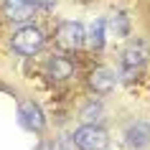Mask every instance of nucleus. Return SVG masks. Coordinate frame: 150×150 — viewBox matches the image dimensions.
<instances>
[{"mask_svg": "<svg viewBox=\"0 0 150 150\" xmlns=\"http://www.w3.org/2000/svg\"><path fill=\"white\" fill-rule=\"evenodd\" d=\"M148 59H150V46L145 41H132V43L122 51V59H120V76L125 81L137 79L140 71L145 69Z\"/></svg>", "mask_w": 150, "mask_h": 150, "instance_id": "1", "label": "nucleus"}, {"mask_svg": "<svg viewBox=\"0 0 150 150\" xmlns=\"http://www.w3.org/2000/svg\"><path fill=\"white\" fill-rule=\"evenodd\" d=\"M43 43H46V36H43V31L41 28H36V25H23L21 31L13 33V41H10V46H13V51L21 56H33L38 54L41 48H43Z\"/></svg>", "mask_w": 150, "mask_h": 150, "instance_id": "2", "label": "nucleus"}, {"mask_svg": "<svg viewBox=\"0 0 150 150\" xmlns=\"http://www.w3.org/2000/svg\"><path fill=\"white\" fill-rule=\"evenodd\" d=\"M71 142L79 150H104L110 145V135L107 130H102L99 125H81L76 132L71 135Z\"/></svg>", "mask_w": 150, "mask_h": 150, "instance_id": "3", "label": "nucleus"}, {"mask_svg": "<svg viewBox=\"0 0 150 150\" xmlns=\"http://www.w3.org/2000/svg\"><path fill=\"white\" fill-rule=\"evenodd\" d=\"M56 43L66 51H76L87 43V28L76 21H64L56 28Z\"/></svg>", "mask_w": 150, "mask_h": 150, "instance_id": "4", "label": "nucleus"}, {"mask_svg": "<svg viewBox=\"0 0 150 150\" xmlns=\"http://www.w3.org/2000/svg\"><path fill=\"white\" fill-rule=\"evenodd\" d=\"M38 10L36 0H3V16L13 23H25L31 21Z\"/></svg>", "mask_w": 150, "mask_h": 150, "instance_id": "5", "label": "nucleus"}, {"mask_svg": "<svg viewBox=\"0 0 150 150\" xmlns=\"http://www.w3.org/2000/svg\"><path fill=\"white\" fill-rule=\"evenodd\" d=\"M18 117H21V125L31 132H43L46 127V117H43V110L33 99H25L21 102V110H18Z\"/></svg>", "mask_w": 150, "mask_h": 150, "instance_id": "6", "label": "nucleus"}, {"mask_svg": "<svg viewBox=\"0 0 150 150\" xmlns=\"http://www.w3.org/2000/svg\"><path fill=\"white\" fill-rule=\"evenodd\" d=\"M115 84H117V74L112 69H107V66H99V69H94L89 74V87L97 94H110L115 89Z\"/></svg>", "mask_w": 150, "mask_h": 150, "instance_id": "7", "label": "nucleus"}, {"mask_svg": "<svg viewBox=\"0 0 150 150\" xmlns=\"http://www.w3.org/2000/svg\"><path fill=\"white\" fill-rule=\"evenodd\" d=\"M125 137H127L130 148H135V150L145 148V145H150V125L148 122H132V125L127 127Z\"/></svg>", "mask_w": 150, "mask_h": 150, "instance_id": "8", "label": "nucleus"}, {"mask_svg": "<svg viewBox=\"0 0 150 150\" xmlns=\"http://www.w3.org/2000/svg\"><path fill=\"white\" fill-rule=\"evenodd\" d=\"M71 74H74V64L66 59V56H54L51 61H48V76L51 79H69Z\"/></svg>", "mask_w": 150, "mask_h": 150, "instance_id": "9", "label": "nucleus"}, {"mask_svg": "<svg viewBox=\"0 0 150 150\" xmlns=\"http://www.w3.org/2000/svg\"><path fill=\"white\" fill-rule=\"evenodd\" d=\"M87 43H89V48H102V46H104V21H102V18L89 25Z\"/></svg>", "mask_w": 150, "mask_h": 150, "instance_id": "10", "label": "nucleus"}, {"mask_svg": "<svg viewBox=\"0 0 150 150\" xmlns=\"http://www.w3.org/2000/svg\"><path fill=\"white\" fill-rule=\"evenodd\" d=\"M110 28L115 31V36H127V16L125 13H115V16L110 18Z\"/></svg>", "mask_w": 150, "mask_h": 150, "instance_id": "11", "label": "nucleus"}, {"mask_svg": "<svg viewBox=\"0 0 150 150\" xmlns=\"http://www.w3.org/2000/svg\"><path fill=\"white\" fill-rule=\"evenodd\" d=\"M36 150H54V148H51V145H46V142H41V145H38Z\"/></svg>", "mask_w": 150, "mask_h": 150, "instance_id": "12", "label": "nucleus"}, {"mask_svg": "<svg viewBox=\"0 0 150 150\" xmlns=\"http://www.w3.org/2000/svg\"><path fill=\"white\" fill-rule=\"evenodd\" d=\"M59 150H69V145H66V142H61V145H59Z\"/></svg>", "mask_w": 150, "mask_h": 150, "instance_id": "13", "label": "nucleus"}]
</instances>
